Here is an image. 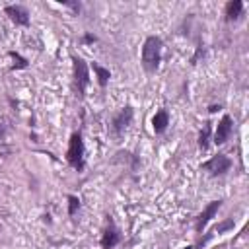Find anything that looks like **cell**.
I'll return each instance as SVG.
<instances>
[{"instance_id": "obj_1", "label": "cell", "mask_w": 249, "mask_h": 249, "mask_svg": "<svg viewBox=\"0 0 249 249\" xmlns=\"http://www.w3.org/2000/svg\"><path fill=\"white\" fill-rule=\"evenodd\" d=\"M161 49H163V41L158 35L146 37V41L142 45V66L146 72L158 70V66L161 62Z\"/></svg>"}, {"instance_id": "obj_2", "label": "cell", "mask_w": 249, "mask_h": 249, "mask_svg": "<svg viewBox=\"0 0 249 249\" xmlns=\"http://www.w3.org/2000/svg\"><path fill=\"white\" fill-rule=\"evenodd\" d=\"M86 146L82 140L80 132H72L70 140H68V150H66V161L70 163V167H74L76 171H84L86 167Z\"/></svg>"}, {"instance_id": "obj_3", "label": "cell", "mask_w": 249, "mask_h": 249, "mask_svg": "<svg viewBox=\"0 0 249 249\" xmlns=\"http://www.w3.org/2000/svg\"><path fill=\"white\" fill-rule=\"evenodd\" d=\"M72 62H74V84H76V91H78V97L82 99L86 95V89L89 86V68H88V62L82 58V56H72Z\"/></svg>"}, {"instance_id": "obj_4", "label": "cell", "mask_w": 249, "mask_h": 249, "mask_svg": "<svg viewBox=\"0 0 249 249\" xmlns=\"http://www.w3.org/2000/svg\"><path fill=\"white\" fill-rule=\"evenodd\" d=\"M132 117H134V111H132L130 105L123 107V109L113 117V121H111V130H113V136H115V138H121V136L126 132V128H128L130 123H132Z\"/></svg>"}, {"instance_id": "obj_5", "label": "cell", "mask_w": 249, "mask_h": 249, "mask_svg": "<svg viewBox=\"0 0 249 249\" xmlns=\"http://www.w3.org/2000/svg\"><path fill=\"white\" fill-rule=\"evenodd\" d=\"M230 167H231V160H230L226 154H216V156H212L208 161H204V163L200 165V169L208 171L212 177H220V175L228 173Z\"/></svg>"}, {"instance_id": "obj_6", "label": "cell", "mask_w": 249, "mask_h": 249, "mask_svg": "<svg viewBox=\"0 0 249 249\" xmlns=\"http://www.w3.org/2000/svg\"><path fill=\"white\" fill-rule=\"evenodd\" d=\"M231 130H233V121H231V117H230V115H224V117L220 119V123L216 124V130H214V138H212V142H214L216 146L226 144V142H228V138L231 136Z\"/></svg>"}, {"instance_id": "obj_7", "label": "cell", "mask_w": 249, "mask_h": 249, "mask_svg": "<svg viewBox=\"0 0 249 249\" xmlns=\"http://www.w3.org/2000/svg\"><path fill=\"white\" fill-rule=\"evenodd\" d=\"M119 241H121V231L115 226V222L109 218L107 220V226L103 230V235H101V249H113Z\"/></svg>"}, {"instance_id": "obj_8", "label": "cell", "mask_w": 249, "mask_h": 249, "mask_svg": "<svg viewBox=\"0 0 249 249\" xmlns=\"http://www.w3.org/2000/svg\"><path fill=\"white\" fill-rule=\"evenodd\" d=\"M220 204H222V200H212V202H208V206L198 214L196 224H195V230H196L198 233H202V230L208 226V222L216 216V212L220 210Z\"/></svg>"}, {"instance_id": "obj_9", "label": "cell", "mask_w": 249, "mask_h": 249, "mask_svg": "<svg viewBox=\"0 0 249 249\" xmlns=\"http://www.w3.org/2000/svg\"><path fill=\"white\" fill-rule=\"evenodd\" d=\"M4 12L10 16V19L16 25H23V27L29 25V12H27V8H23L19 4H10V6L4 8Z\"/></svg>"}, {"instance_id": "obj_10", "label": "cell", "mask_w": 249, "mask_h": 249, "mask_svg": "<svg viewBox=\"0 0 249 249\" xmlns=\"http://www.w3.org/2000/svg\"><path fill=\"white\" fill-rule=\"evenodd\" d=\"M167 124H169V113L165 109L156 111V115L152 117V128H154V132L156 134H163L165 128H167Z\"/></svg>"}, {"instance_id": "obj_11", "label": "cell", "mask_w": 249, "mask_h": 249, "mask_svg": "<svg viewBox=\"0 0 249 249\" xmlns=\"http://www.w3.org/2000/svg\"><path fill=\"white\" fill-rule=\"evenodd\" d=\"M243 14V2L241 0H230L226 4V21H237Z\"/></svg>"}, {"instance_id": "obj_12", "label": "cell", "mask_w": 249, "mask_h": 249, "mask_svg": "<svg viewBox=\"0 0 249 249\" xmlns=\"http://www.w3.org/2000/svg\"><path fill=\"white\" fill-rule=\"evenodd\" d=\"M210 132H212V123L206 121V123L202 124L200 132H198V148H200L202 152L208 150V144H210Z\"/></svg>"}, {"instance_id": "obj_13", "label": "cell", "mask_w": 249, "mask_h": 249, "mask_svg": "<svg viewBox=\"0 0 249 249\" xmlns=\"http://www.w3.org/2000/svg\"><path fill=\"white\" fill-rule=\"evenodd\" d=\"M91 70L95 72L97 84H99L101 88H105V86L109 84V78H111V72H109V68H103L101 64H97V62H91Z\"/></svg>"}, {"instance_id": "obj_14", "label": "cell", "mask_w": 249, "mask_h": 249, "mask_svg": "<svg viewBox=\"0 0 249 249\" xmlns=\"http://www.w3.org/2000/svg\"><path fill=\"white\" fill-rule=\"evenodd\" d=\"M233 226H235L233 218H226L224 222H220V224L214 228V233H224V231H230V230H233Z\"/></svg>"}, {"instance_id": "obj_15", "label": "cell", "mask_w": 249, "mask_h": 249, "mask_svg": "<svg viewBox=\"0 0 249 249\" xmlns=\"http://www.w3.org/2000/svg\"><path fill=\"white\" fill-rule=\"evenodd\" d=\"M8 56H12V58L16 60L14 68H27V58H23L19 53H16V51H8Z\"/></svg>"}, {"instance_id": "obj_16", "label": "cell", "mask_w": 249, "mask_h": 249, "mask_svg": "<svg viewBox=\"0 0 249 249\" xmlns=\"http://www.w3.org/2000/svg\"><path fill=\"white\" fill-rule=\"evenodd\" d=\"M80 208V198L74 195H68V216H74Z\"/></svg>"}, {"instance_id": "obj_17", "label": "cell", "mask_w": 249, "mask_h": 249, "mask_svg": "<svg viewBox=\"0 0 249 249\" xmlns=\"http://www.w3.org/2000/svg\"><path fill=\"white\" fill-rule=\"evenodd\" d=\"M84 43H95L97 41V37L95 35H91V33H84V39H82Z\"/></svg>"}, {"instance_id": "obj_18", "label": "cell", "mask_w": 249, "mask_h": 249, "mask_svg": "<svg viewBox=\"0 0 249 249\" xmlns=\"http://www.w3.org/2000/svg\"><path fill=\"white\" fill-rule=\"evenodd\" d=\"M218 109H220V105H212V107H210V113H216Z\"/></svg>"}, {"instance_id": "obj_19", "label": "cell", "mask_w": 249, "mask_h": 249, "mask_svg": "<svg viewBox=\"0 0 249 249\" xmlns=\"http://www.w3.org/2000/svg\"><path fill=\"white\" fill-rule=\"evenodd\" d=\"M183 249H193V247H191V245H187V247H183Z\"/></svg>"}]
</instances>
